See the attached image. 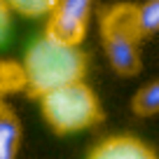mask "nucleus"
<instances>
[{"label": "nucleus", "mask_w": 159, "mask_h": 159, "mask_svg": "<svg viewBox=\"0 0 159 159\" xmlns=\"http://www.w3.org/2000/svg\"><path fill=\"white\" fill-rule=\"evenodd\" d=\"M26 89L40 98L61 87L82 82L87 73V56L80 47H66L56 40L40 35L33 40L21 59Z\"/></svg>", "instance_id": "obj_1"}, {"label": "nucleus", "mask_w": 159, "mask_h": 159, "mask_svg": "<svg viewBox=\"0 0 159 159\" xmlns=\"http://www.w3.org/2000/svg\"><path fill=\"white\" fill-rule=\"evenodd\" d=\"M98 35L110 68L119 77H136L143 66L140 61L143 33L138 28V5L122 0L105 7L98 16Z\"/></svg>", "instance_id": "obj_2"}, {"label": "nucleus", "mask_w": 159, "mask_h": 159, "mask_svg": "<svg viewBox=\"0 0 159 159\" xmlns=\"http://www.w3.org/2000/svg\"><path fill=\"white\" fill-rule=\"evenodd\" d=\"M40 115L59 136H70L101 122V101L84 80L40 96Z\"/></svg>", "instance_id": "obj_3"}, {"label": "nucleus", "mask_w": 159, "mask_h": 159, "mask_svg": "<svg viewBox=\"0 0 159 159\" xmlns=\"http://www.w3.org/2000/svg\"><path fill=\"white\" fill-rule=\"evenodd\" d=\"M94 0H59L56 10L47 16L45 33L66 47H80L87 38Z\"/></svg>", "instance_id": "obj_4"}, {"label": "nucleus", "mask_w": 159, "mask_h": 159, "mask_svg": "<svg viewBox=\"0 0 159 159\" xmlns=\"http://www.w3.org/2000/svg\"><path fill=\"white\" fill-rule=\"evenodd\" d=\"M87 159H159L145 140L131 134H117L98 140L89 150Z\"/></svg>", "instance_id": "obj_5"}, {"label": "nucleus", "mask_w": 159, "mask_h": 159, "mask_svg": "<svg viewBox=\"0 0 159 159\" xmlns=\"http://www.w3.org/2000/svg\"><path fill=\"white\" fill-rule=\"evenodd\" d=\"M21 143V124L12 110L0 112V159H16Z\"/></svg>", "instance_id": "obj_6"}, {"label": "nucleus", "mask_w": 159, "mask_h": 159, "mask_svg": "<svg viewBox=\"0 0 159 159\" xmlns=\"http://www.w3.org/2000/svg\"><path fill=\"white\" fill-rule=\"evenodd\" d=\"M131 110L138 117H154L159 115V80L143 84L131 98Z\"/></svg>", "instance_id": "obj_7"}, {"label": "nucleus", "mask_w": 159, "mask_h": 159, "mask_svg": "<svg viewBox=\"0 0 159 159\" xmlns=\"http://www.w3.org/2000/svg\"><path fill=\"white\" fill-rule=\"evenodd\" d=\"M12 14L26 16V19H42L49 16L56 10L59 0H5Z\"/></svg>", "instance_id": "obj_8"}, {"label": "nucleus", "mask_w": 159, "mask_h": 159, "mask_svg": "<svg viewBox=\"0 0 159 159\" xmlns=\"http://www.w3.org/2000/svg\"><path fill=\"white\" fill-rule=\"evenodd\" d=\"M24 73H21V63H12V61H0V112L5 108V96L10 91L24 89Z\"/></svg>", "instance_id": "obj_9"}, {"label": "nucleus", "mask_w": 159, "mask_h": 159, "mask_svg": "<svg viewBox=\"0 0 159 159\" xmlns=\"http://www.w3.org/2000/svg\"><path fill=\"white\" fill-rule=\"evenodd\" d=\"M138 28L143 38L159 33V0H145L138 5Z\"/></svg>", "instance_id": "obj_10"}, {"label": "nucleus", "mask_w": 159, "mask_h": 159, "mask_svg": "<svg viewBox=\"0 0 159 159\" xmlns=\"http://www.w3.org/2000/svg\"><path fill=\"white\" fill-rule=\"evenodd\" d=\"M10 28H12V10L7 7L5 0H0V45L7 40Z\"/></svg>", "instance_id": "obj_11"}]
</instances>
